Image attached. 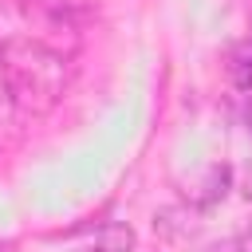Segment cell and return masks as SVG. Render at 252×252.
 I'll use <instances>...</instances> for the list:
<instances>
[{"label": "cell", "mask_w": 252, "mask_h": 252, "mask_svg": "<svg viewBox=\"0 0 252 252\" xmlns=\"http://www.w3.org/2000/svg\"><path fill=\"white\" fill-rule=\"evenodd\" d=\"M130 248H134V228L110 220V224H102V228L94 232V240H91L87 252H130Z\"/></svg>", "instance_id": "cell-3"}, {"label": "cell", "mask_w": 252, "mask_h": 252, "mask_svg": "<svg viewBox=\"0 0 252 252\" xmlns=\"http://www.w3.org/2000/svg\"><path fill=\"white\" fill-rule=\"evenodd\" d=\"M0 67L12 91V102L24 118H39L55 110L71 83V59L39 35H4Z\"/></svg>", "instance_id": "cell-1"}, {"label": "cell", "mask_w": 252, "mask_h": 252, "mask_svg": "<svg viewBox=\"0 0 252 252\" xmlns=\"http://www.w3.org/2000/svg\"><path fill=\"white\" fill-rule=\"evenodd\" d=\"M244 130L252 134V94H248V102H244Z\"/></svg>", "instance_id": "cell-8"}, {"label": "cell", "mask_w": 252, "mask_h": 252, "mask_svg": "<svg viewBox=\"0 0 252 252\" xmlns=\"http://www.w3.org/2000/svg\"><path fill=\"white\" fill-rule=\"evenodd\" d=\"M248 248H252V240H248V236H224V240L205 244L201 252H248Z\"/></svg>", "instance_id": "cell-7"}, {"label": "cell", "mask_w": 252, "mask_h": 252, "mask_svg": "<svg viewBox=\"0 0 252 252\" xmlns=\"http://www.w3.org/2000/svg\"><path fill=\"white\" fill-rule=\"evenodd\" d=\"M197 209H185V205H169V209H161V213H154V228L161 232V236H169V240H189L193 232H197Z\"/></svg>", "instance_id": "cell-2"}, {"label": "cell", "mask_w": 252, "mask_h": 252, "mask_svg": "<svg viewBox=\"0 0 252 252\" xmlns=\"http://www.w3.org/2000/svg\"><path fill=\"white\" fill-rule=\"evenodd\" d=\"M248 240H252V232H248Z\"/></svg>", "instance_id": "cell-9"}, {"label": "cell", "mask_w": 252, "mask_h": 252, "mask_svg": "<svg viewBox=\"0 0 252 252\" xmlns=\"http://www.w3.org/2000/svg\"><path fill=\"white\" fill-rule=\"evenodd\" d=\"M12 114H20V110L12 102V91H8V79H4V67H0V146L12 134Z\"/></svg>", "instance_id": "cell-6"}, {"label": "cell", "mask_w": 252, "mask_h": 252, "mask_svg": "<svg viewBox=\"0 0 252 252\" xmlns=\"http://www.w3.org/2000/svg\"><path fill=\"white\" fill-rule=\"evenodd\" d=\"M228 79L236 91H248L252 94V35L240 39L232 51H228Z\"/></svg>", "instance_id": "cell-4"}, {"label": "cell", "mask_w": 252, "mask_h": 252, "mask_svg": "<svg viewBox=\"0 0 252 252\" xmlns=\"http://www.w3.org/2000/svg\"><path fill=\"white\" fill-rule=\"evenodd\" d=\"M228 181H232V169L228 165H209V173H205V193H197V205L205 209V205H217L224 193H228Z\"/></svg>", "instance_id": "cell-5"}]
</instances>
